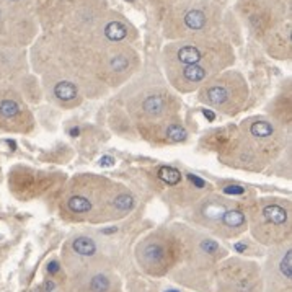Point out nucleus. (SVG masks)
Instances as JSON below:
<instances>
[{"label": "nucleus", "mask_w": 292, "mask_h": 292, "mask_svg": "<svg viewBox=\"0 0 292 292\" xmlns=\"http://www.w3.org/2000/svg\"><path fill=\"white\" fill-rule=\"evenodd\" d=\"M67 208L75 214H85V212H90V209H92V203L83 196H72L67 201Z\"/></svg>", "instance_id": "10"}, {"label": "nucleus", "mask_w": 292, "mask_h": 292, "mask_svg": "<svg viewBox=\"0 0 292 292\" xmlns=\"http://www.w3.org/2000/svg\"><path fill=\"white\" fill-rule=\"evenodd\" d=\"M47 271H49V273H57V271H59V263H57V261H51L49 266H47Z\"/></svg>", "instance_id": "26"}, {"label": "nucleus", "mask_w": 292, "mask_h": 292, "mask_svg": "<svg viewBox=\"0 0 292 292\" xmlns=\"http://www.w3.org/2000/svg\"><path fill=\"white\" fill-rule=\"evenodd\" d=\"M183 77L186 78L188 82H201L206 78V69L194 64V66H186V69L183 71Z\"/></svg>", "instance_id": "13"}, {"label": "nucleus", "mask_w": 292, "mask_h": 292, "mask_svg": "<svg viewBox=\"0 0 292 292\" xmlns=\"http://www.w3.org/2000/svg\"><path fill=\"white\" fill-rule=\"evenodd\" d=\"M184 23L189 30H201L206 25V15L199 10H191L184 15Z\"/></svg>", "instance_id": "11"}, {"label": "nucleus", "mask_w": 292, "mask_h": 292, "mask_svg": "<svg viewBox=\"0 0 292 292\" xmlns=\"http://www.w3.org/2000/svg\"><path fill=\"white\" fill-rule=\"evenodd\" d=\"M13 2H17V0H13Z\"/></svg>", "instance_id": "33"}, {"label": "nucleus", "mask_w": 292, "mask_h": 292, "mask_svg": "<svg viewBox=\"0 0 292 292\" xmlns=\"http://www.w3.org/2000/svg\"><path fill=\"white\" fill-rule=\"evenodd\" d=\"M165 98L160 97V95H152V97H147L144 100V105H142V108L147 114L150 116H158L162 114L163 111H165Z\"/></svg>", "instance_id": "2"}, {"label": "nucleus", "mask_w": 292, "mask_h": 292, "mask_svg": "<svg viewBox=\"0 0 292 292\" xmlns=\"http://www.w3.org/2000/svg\"><path fill=\"white\" fill-rule=\"evenodd\" d=\"M105 35H106V38L111 39V41H121V39L126 38L127 28L121 23V21H111V23L106 25Z\"/></svg>", "instance_id": "8"}, {"label": "nucleus", "mask_w": 292, "mask_h": 292, "mask_svg": "<svg viewBox=\"0 0 292 292\" xmlns=\"http://www.w3.org/2000/svg\"><path fill=\"white\" fill-rule=\"evenodd\" d=\"M90 288H92L93 292H106L110 289V281L105 278V276H95L90 283Z\"/></svg>", "instance_id": "18"}, {"label": "nucleus", "mask_w": 292, "mask_h": 292, "mask_svg": "<svg viewBox=\"0 0 292 292\" xmlns=\"http://www.w3.org/2000/svg\"><path fill=\"white\" fill-rule=\"evenodd\" d=\"M18 113H20V106L15 100L5 98V100L0 102V116L10 119V118H15Z\"/></svg>", "instance_id": "14"}, {"label": "nucleus", "mask_w": 292, "mask_h": 292, "mask_svg": "<svg viewBox=\"0 0 292 292\" xmlns=\"http://www.w3.org/2000/svg\"><path fill=\"white\" fill-rule=\"evenodd\" d=\"M274 132V127L268 123V121H255L250 126V134L256 139H266L271 137Z\"/></svg>", "instance_id": "9"}, {"label": "nucleus", "mask_w": 292, "mask_h": 292, "mask_svg": "<svg viewBox=\"0 0 292 292\" xmlns=\"http://www.w3.org/2000/svg\"><path fill=\"white\" fill-rule=\"evenodd\" d=\"M158 177L167 184H170V186H175V184H178L180 180H182V173H180L178 170H175L173 167H162L158 170Z\"/></svg>", "instance_id": "12"}, {"label": "nucleus", "mask_w": 292, "mask_h": 292, "mask_svg": "<svg viewBox=\"0 0 292 292\" xmlns=\"http://www.w3.org/2000/svg\"><path fill=\"white\" fill-rule=\"evenodd\" d=\"M224 193H227V194H243L245 193V188L238 186V184H229V186L224 188Z\"/></svg>", "instance_id": "23"}, {"label": "nucleus", "mask_w": 292, "mask_h": 292, "mask_svg": "<svg viewBox=\"0 0 292 292\" xmlns=\"http://www.w3.org/2000/svg\"><path fill=\"white\" fill-rule=\"evenodd\" d=\"M78 134V129L75 127V129H71V136H77Z\"/></svg>", "instance_id": "30"}, {"label": "nucleus", "mask_w": 292, "mask_h": 292, "mask_svg": "<svg viewBox=\"0 0 292 292\" xmlns=\"http://www.w3.org/2000/svg\"><path fill=\"white\" fill-rule=\"evenodd\" d=\"M72 248H73V252L82 255V256H92V255L97 252V245H95V242L88 237L75 238L72 243Z\"/></svg>", "instance_id": "4"}, {"label": "nucleus", "mask_w": 292, "mask_h": 292, "mask_svg": "<svg viewBox=\"0 0 292 292\" xmlns=\"http://www.w3.org/2000/svg\"><path fill=\"white\" fill-rule=\"evenodd\" d=\"M263 217L273 225H284L288 222V211L278 204H269L263 209Z\"/></svg>", "instance_id": "1"}, {"label": "nucleus", "mask_w": 292, "mask_h": 292, "mask_svg": "<svg viewBox=\"0 0 292 292\" xmlns=\"http://www.w3.org/2000/svg\"><path fill=\"white\" fill-rule=\"evenodd\" d=\"M178 61L186 66H194L201 61V52L194 46H184L178 51Z\"/></svg>", "instance_id": "6"}, {"label": "nucleus", "mask_w": 292, "mask_h": 292, "mask_svg": "<svg viewBox=\"0 0 292 292\" xmlns=\"http://www.w3.org/2000/svg\"><path fill=\"white\" fill-rule=\"evenodd\" d=\"M132 206H134V198H132L131 194H119L118 198L114 199V208L121 212L131 211Z\"/></svg>", "instance_id": "17"}, {"label": "nucleus", "mask_w": 292, "mask_h": 292, "mask_svg": "<svg viewBox=\"0 0 292 292\" xmlns=\"http://www.w3.org/2000/svg\"><path fill=\"white\" fill-rule=\"evenodd\" d=\"M186 131L182 124H170L167 127V137L173 142H182L186 139Z\"/></svg>", "instance_id": "16"}, {"label": "nucleus", "mask_w": 292, "mask_h": 292, "mask_svg": "<svg viewBox=\"0 0 292 292\" xmlns=\"http://www.w3.org/2000/svg\"><path fill=\"white\" fill-rule=\"evenodd\" d=\"M225 206L222 204V203H217V201H211L209 204H204V216L206 217H209V219H219V217L224 216V212H225Z\"/></svg>", "instance_id": "15"}, {"label": "nucleus", "mask_w": 292, "mask_h": 292, "mask_svg": "<svg viewBox=\"0 0 292 292\" xmlns=\"http://www.w3.org/2000/svg\"><path fill=\"white\" fill-rule=\"evenodd\" d=\"M281 273H283L286 276V279H291V276H292V255L291 252L286 253V256L283 258V261H281Z\"/></svg>", "instance_id": "20"}, {"label": "nucleus", "mask_w": 292, "mask_h": 292, "mask_svg": "<svg viewBox=\"0 0 292 292\" xmlns=\"http://www.w3.org/2000/svg\"><path fill=\"white\" fill-rule=\"evenodd\" d=\"M188 178H189V182L194 184V188H199V189H201V188L206 186V182H204V180H201L199 177H196V175H193V173H189Z\"/></svg>", "instance_id": "24"}, {"label": "nucleus", "mask_w": 292, "mask_h": 292, "mask_svg": "<svg viewBox=\"0 0 292 292\" xmlns=\"http://www.w3.org/2000/svg\"><path fill=\"white\" fill-rule=\"evenodd\" d=\"M146 256L150 259V261L157 263L158 259H162L163 256V250L160 245H148L147 250H146Z\"/></svg>", "instance_id": "19"}, {"label": "nucleus", "mask_w": 292, "mask_h": 292, "mask_svg": "<svg viewBox=\"0 0 292 292\" xmlns=\"http://www.w3.org/2000/svg\"><path fill=\"white\" fill-rule=\"evenodd\" d=\"M110 66L116 72H123V71H126V69H127V66H129V61L126 59V56H116V57L111 59Z\"/></svg>", "instance_id": "21"}, {"label": "nucleus", "mask_w": 292, "mask_h": 292, "mask_svg": "<svg viewBox=\"0 0 292 292\" xmlns=\"http://www.w3.org/2000/svg\"><path fill=\"white\" fill-rule=\"evenodd\" d=\"M222 222H224L225 227H230V229H240V227L245 225V216L240 211H225L224 216H222Z\"/></svg>", "instance_id": "7"}, {"label": "nucleus", "mask_w": 292, "mask_h": 292, "mask_svg": "<svg viewBox=\"0 0 292 292\" xmlns=\"http://www.w3.org/2000/svg\"><path fill=\"white\" fill-rule=\"evenodd\" d=\"M100 165H102V167H113L114 165V158L113 157H102Z\"/></svg>", "instance_id": "25"}, {"label": "nucleus", "mask_w": 292, "mask_h": 292, "mask_svg": "<svg viewBox=\"0 0 292 292\" xmlns=\"http://www.w3.org/2000/svg\"><path fill=\"white\" fill-rule=\"evenodd\" d=\"M167 292H178V291H167Z\"/></svg>", "instance_id": "32"}, {"label": "nucleus", "mask_w": 292, "mask_h": 292, "mask_svg": "<svg viewBox=\"0 0 292 292\" xmlns=\"http://www.w3.org/2000/svg\"><path fill=\"white\" fill-rule=\"evenodd\" d=\"M201 248L206 252V253H209V255H216V253H219L220 252V247H219V243L214 242V240H203V243H201Z\"/></svg>", "instance_id": "22"}, {"label": "nucleus", "mask_w": 292, "mask_h": 292, "mask_svg": "<svg viewBox=\"0 0 292 292\" xmlns=\"http://www.w3.org/2000/svg\"><path fill=\"white\" fill-rule=\"evenodd\" d=\"M31 292H44V288H36L35 291H31Z\"/></svg>", "instance_id": "31"}, {"label": "nucleus", "mask_w": 292, "mask_h": 292, "mask_svg": "<svg viewBox=\"0 0 292 292\" xmlns=\"http://www.w3.org/2000/svg\"><path fill=\"white\" fill-rule=\"evenodd\" d=\"M235 248H237L238 252H245L247 250V245H243V243H237Z\"/></svg>", "instance_id": "28"}, {"label": "nucleus", "mask_w": 292, "mask_h": 292, "mask_svg": "<svg viewBox=\"0 0 292 292\" xmlns=\"http://www.w3.org/2000/svg\"><path fill=\"white\" fill-rule=\"evenodd\" d=\"M113 232H116V227H113V229H106V230H103V233H113Z\"/></svg>", "instance_id": "29"}, {"label": "nucleus", "mask_w": 292, "mask_h": 292, "mask_svg": "<svg viewBox=\"0 0 292 292\" xmlns=\"http://www.w3.org/2000/svg\"><path fill=\"white\" fill-rule=\"evenodd\" d=\"M54 95L62 102H71L77 97V88L71 82H59L54 87Z\"/></svg>", "instance_id": "5"}, {"label": "nucleus", "mask_w": 292, "mask_h": 292, "mask_svg": "<svg viewBox=\"0 0 292 292\" xmlns=\"http://www.w3.org/2000/svg\"><path fill=\"white\" fill-rule=\"evenodd\" d=\"M203 113H204V116H206V118H208L209 121H214V119H216V116H214V113H211V111H209V110H204V111H203Z\"/></svg>", "instance_id": "27"}, {"label": "nucleus", "mask_w": 292, "mask_h": 292, "mask_svg": "<svg viewBox=\"0 0 292 292\" xmlns=\"http://www.w3.org/2000/svg\"><path fill=\"white\" fill-rule=\"evenodd\" d=\"M204 98H206V102L208 103L219 106V105L225 103L227 100H229V92H227L222 85H214V87L208 88V92L204 93Z\"/></svg>", "instance_id": "3"}]
</instances>
